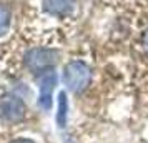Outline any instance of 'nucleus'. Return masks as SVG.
Instances as JSON below:
<instances>
[{"label":"nucleus","mask_w":148,"mask_h":143,"mask_svg":"<svg viewBox=\"0 0 148 143\" xmlns=\"http://www.w3.org/2000/svg\"><path fill=\"white\" fill-rule=\"evenodd\" d=\"M37 18H53L68 20L73 17L77 8V0H35Z\"/></svg>","instance_id":"nucleus-1"},{"label":"nucleus","mask_w":148,"mask_h":143,"mask_svg":"<svg viewBox=\"0 0 148 143\" xmlns=\"http://www.w3.org/2000/svg\"><path fill=\"white\" fill-rule=\"evenodd\" d=\"M90 80H92V72L85 62L72 60L63 68V82L75 93L83 92L90 85Z\"/></svg>","instance_id":"nucleus-2"},{"label":"nucleus","mask_w":148,"mask_h":143,"mask_svg":"<svg viewBox=\"0 0 148 143\" xmlns=\"http://www.w3.org/2000/svg\"><path fill=\"white\" fill-rule=\"evenodd\" d=\"M53 57H55L53 52H50V50L34 48V50L27 52V55H25V63H27V67L32 72H47V70H50V65L55 60Z\"/></svg>","instance_id":"nucleus-3"},{"label":"nucleus","mask_w":148,"mask_h":143,"mask_svg":"<svg viewBox=\"0 0 148 143\" xmlns=\"http://www.w3.org/2000/svg\"><path fill=\"white\" fill-rule=\"evenodd\" d=\"M0 115L8 122H18L25 115V105L17 96H5L0 102Z\"/></svg>","instance_id":"nucleus-4"},{"label":"nucleus","mask_w":148,"mask_h":143,"mask_svg":"<svg viewBox=\"0 0 148 143\" xmlns=\"http://www.w3.org/2000/svg\"><path fill=\"white\" fill-rule=\"evenodd\" d=\"M57 83V75L52 70L43 72L40 77V96H38V103L43 110H50L52 107V92Z\"/></svg>","instance_id":"nucleus-5"},{"label":"nucleus","mask_w":148,"mask_h":143,"mask_svg":"<svg viewBox=\"0 0 148 143\" xmlns=\"http://www.w3.org/2000/svg\"><path fill=\"white\" fill-rule=\"evenodd\" d=\"M67 110H68L67 95L62 92L60 95H58V113H57V122H58V127H65V123H67Z\"/></svg>","instance_id":"nucleus-6"},{"label":"nucleus","mask_w":148,"mask_h":143,"mask_svg":"<svg viewBox=\"0 0 148 143\" xmlns=\"http://www.w3.org/2000/svg\"><path fill=\"white\" fill-rule=\"evenodd\" d=\"M8 27H10V10L0 5V35L7 34Z\"/></svg>","instance_id":"nucleus-7"},{"label":"nucleus","mask_w":148,"mask_h":143,"mask_svg":"<svg viewBox=\"0 0 148 143\" xmlns=\"http://www.w3.org/2000/svg\"><path fill=\"white\" fill-rule=\"evenodd\" d=\"M12 143H35V142L30 140V138H17V140H14Z\"/></svg>","instance_id":"nucleus-8"},{"label":"nucleus","mask_w":148,"mask_h":143,"mask_svg":"<svg viewBox=\"0 0 148 143\" xmlns=\"http://www.w3.org/2000/svg\"><path fill=\"white\" fill-rule=\"evenodd\" d=\"M145 48H147V50H148V34L145 35Z\"/></svg>","instance_id":"nucleus-9"}]
</instances>
